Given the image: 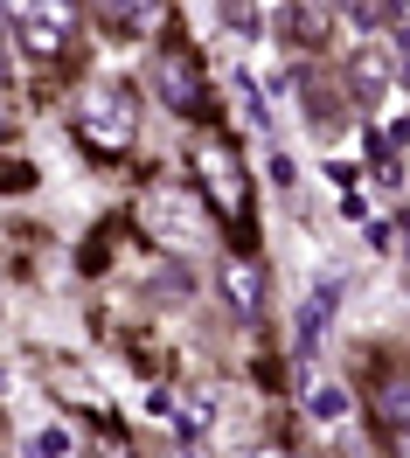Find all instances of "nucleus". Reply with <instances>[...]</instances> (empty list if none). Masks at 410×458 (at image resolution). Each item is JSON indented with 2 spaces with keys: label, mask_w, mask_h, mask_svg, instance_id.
Returning a JSON list of instances; mask_svg holds the SVG:
<instances>
[{
  "label": "nucleus",
  "mask_w": 410,
  "mask_h": 458,
  "mask_svg": "<svg viewBox=\"0 0 410 458\" xmlns=\"http://www.w3.org/2000/svg\"><path fill=\"white\" fill-rule=\"evenodd\" d=\"M147 223L167 236V243H195V208L175 195H147Z\"/></svg>",
  "instance_id": "nucleus-8"
},
{
  "label": "nucleus",
  "mask_w": 410,
  "mask_h": 458,
  "mask_svg": "<svg viewBox=\"0 0 410 458\" xmlns=\"http://www.w3.org/2000/svg\"><path fill=\"white\" fill-rule=\"evenodd\" d=\"M202 181H209L216 208H223L236 229L251 223V188H243V167H236V153H230V146H202Z\"/></svg>",
  "instance_id": "nucleus-3"
},
{
  "label": "nucleus",
  "mask_w": 410,
  "mask_h": 458,
  "mask_svg": "<svg viewBox=\"0 0 410 458\" xmlns=\"http://www.w3.org/2000/svg\"><path fill=\"white\" fill-rule=\"evenodd\" d=\"M0 84H7V29H0Z\"/></svg>",
  "instance_id": "nucleus-14"
},
{
  "label": "nucleus",
  "mask_w": 410,
  "mask_h": 458,
  "mask_svg": "<svg viewBox=\"0 0 410 458\" xmlns=\"http://www.w3.org/2000/svg\"><path fill=\"white\" fill-rule=\"evenodd\" d=\"M216 285H223V299H230L236 319H258L264 313V271L251 258H223V264H216Z\"/></svg>",
  "instance_id": "nucleus-6"
},
{
  "label": "nucleus",
  "mask_w": 410,
  "mask_h": 458,
  "mask_svg": "<svg viewBox=\"0 0 410 458\" xmlns=\"http://www.w3.org/2000/svg\"><path fill=\"white\" fill-rule=\"evenodd\" d=\"M389 452H397V458H410V430H397V437H389Z\"/></svg>",
  "instance_id": "nucleus-13"
},
{
  "label": "nucleus",
  "mask_w": 410,
  "mask_h": 458,
  "mask_svg": "<svg viewBox=\"0 0 410 458\" xmlns=\"http://www.w3.org/2000/svg\"><path fill=\"white\" fill-rule=\"evenodd\" d=\"M258 458H293V452H278V445H271V452H258Z\"/></svg>",
  "instance_id": "nucleus-15"
},
{
  "label": "nucleus",
  "mask_w": 410,
  "mask_h": 458,
  "mask_svg": "<svg viewBox=\"0 0 410 458\" xmlns=\"http://www.w3.org/2000/svg\"><path fill=\"white\" fill-rule=\"evenodd\" d=\"M7 35H14V49L29 63H63L70 42H77V21H70V7H14Z\"/></svg>",
  "instance_id": "nucleus-2"
},
{
  "label": "nucleus",
  "mask_w": 410,
  "mask_h": 458,
  "mask_svg": "<svg viewBox=\"0 0 410 458\" xmlns=\"http://www.w3.org/2000/svg\"><path fill=\"white\" fill-rule=\"evenodd\" d=\"M0 132H7V105H0Z\"/></svg>",
  "instance_id": "nucleus-16"
},
{
  "label": "nucleus",
  "mask_w": 410,
  "mask_h": 458,
  "mask_svg": "<svg viewBox=\"0 0 410 458\" xmlns=\"http://www.w3.org/2000/svg\"><path fill=\"white\" fill-rule=\"evenodd\" d=\"M132 132H140V98H132V84H125V77H98V84L84 90V105H77V140H84L98 160H118V153L132 146Z\"/></svg>",
  "instance_id": "nucleus-1"
},
{
  "label": "nucleus",
  "mask_w": 410,
  "mask_h": 458,
  "mask_svg": "<svg viewBox=\"0 0 410 458\" xmlns=\"http://www.w3.org/2000/svg\"><path fill=\"white\" fill-rule=\"evenodd\" d=\"M153 90H160V105L181 112V118H202L209 112V98H202V84H195V63H188V56H160Z\"/></svg>",
  "instance_id": "nucleus-5"
},
{
  "label": "nucleus",
  "mask_w": 410,
  "mask_h": 458,
  "mask_svg": "<svg viewBox=\"0 0 410 458\" xmlns=\"http://www.w3.org/2000/svg\"><path fill=\"white\" fill-rule=\"evenodd\" d=\"M286 21H293V42H306V49L327 42V29H334V14H327V7H286Z\"/></svg>",
  "instance_id": "nucleus-10"
},
{
  "label": "nucleus",
  "mask_w": 410,
  "mask_h": 458,
  "mask_svg": "<svg viewBox=\"0 0 410 458\" xmlns=\"http://www.w3.org/2000/svg\"><path fill=\"white\" fill-rule=\"evenodd\" d=\"M29 458H70V430H63V424L35 430V437H29Z\"/></svg>",
  "instance_id": "nucleus-11"
},
{
  "label": "nucleus",
  "mask_w": 410,
  "mask_h": 458,
  "mask_svg": "<svg viewBox=\"0 0 410 458\" xmlns=\"http://www.w3.org/2000/svg\"><path fill=\"white\" fill-rule=\"evenodd\" d=\"M376 417H382V430L397 437V430H410V369H389L376 382Z\"/></svg>",
  "instance_id": "nucleus-7"
},
{
  "label": "nucleus",
  "mask_w": 410,
  "mask_h": 458,
  "mask_svg": "<svg viewBox=\"0 0 410 458\" xmlns=\"http://www.w3.org/2000/svg\"><path fill=\"white\" fill-rule=\"evenodd\" d=\"M389 77H397V49L362 42L354 63H348V98H354V105H382V98H389Z\"/></svg>",
  "instance_id": "nucleus-4"
},
{
  "label": "nucleus",
  "mask_w": 410,
  "mask_h": 458,
  "mask_svg": "<svg viewBox=\"0 0 410 458\" xmlns=\"http://www.w3.org/2000/svg\"><path fill=\"white\" fill-rule=\"evenodd\" d=\"M306 410H313V424H341V417H348V389H341V382H313V389H306Z\"/></svg>",
  "instance_id": "nucleus-9"
},
{
  "label": "nucleus",
  "mask_w": 410,
  "mask_h": 458,
  "mask_svg": "<svg viewBox=\"0 0 410 458\" xmlns=\"http://www.w3.org/2000/svg\"><path fill=\"white\" fill-rule=\"evenodd\" d=\"M175 458H202V452H175Z\"/></svg>",
  "instance_id": "nucleus-17"
},
{
  "label": "nucleus",
  "mask_w": 410,
  "mask_h": 458,
  "mask_svg": "<svg viewBox=\"0 0 410 458\" xmlns=\"http://www.w3.org/2000/svg\"><path fill=\"white\" fill-rule=\"evenodd\" d=\"M29 181H35V167H29V160H0V195H21Z\"/></svg>",
  "instance_id": "nucleus-12"
}]
</instances>
